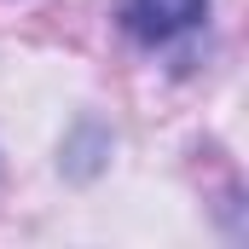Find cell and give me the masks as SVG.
<instances>
[{
    "mask_svg": "<svg viewBox=\"0 0 249 249\" xmlns=\"http://www.w3.org/2000/svg\"><path fill=\"white\" fill-rule=\"evenodd\" d=\"M203 18H209V0H122L116 6V23L139 47H168V41L191 35Z\"/></svg>",
    "mask_w": 249,
    "mask_h": 249,
    "instance_id": "1",
    "label": "cell"
}]
</instances>
